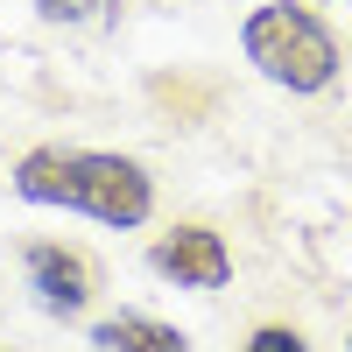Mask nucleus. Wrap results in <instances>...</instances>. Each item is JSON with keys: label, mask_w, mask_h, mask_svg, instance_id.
I'll return each mask as SVG.
<instances>
[{"label": "nucleus", "mask_w": 352, "mask_h": 352, "mask_svg": "<svg viewBox=\"0 0 352 352\" xmlns=\"http://www.w3.org/2000/svg\"><path fill=\"white\" fill-rule=\"evenodd\" d=\"M14 197L21 204H50V212H85L113 232H134L155 219V176L134 155L113 148H64V141H43L14 162Z\"/></svg>", "instance_id": "f257e3e1"}, {"label": "nucleus", "mask_w": 352, "mask_h": 352, "mask_svg": "<svg viewBox=\"0 0 352 352\" xmlns=\"http://www.w3.org/2000/svg\"><path fill=\"white\" fill-rule=\"evenodd\" d=\"M240 50H247V64L268 85H282V92H324V85L338 78V64H345L331 21L317 8H296V0L254 8L247 28H240Z\"/></svg>", "instance_id": "f03ea898"}, {"label": "nucleus", "mask_w": 352, "mask_h": 352, "mask_svg": "<svg viewBox=\"0 0 352 352\" xmlns=\"http://www.w3.org/2000/svg\"><path fill=\"white\" fill-rule=\"evenodd\" d=\"M148 268H155L162 282H176V289H226V282H232V247H226V232H219V226L184 219V226L155 232Z\"/></svg>", "instance_id": "7ed1b4c3"}, {"label": "nucleus", "mask_w": 352, "mask_h": 352, "mask_svg": "<svg viewBox=\"0 0 352 352\" xmlns=\"http://www.w3.org/2000/svg\"><path fill=\"white\" fill-rule=\"evenodd\" d=\"M21 268H28V289H36V303L50 317H85L99 296V261L85 254V247H64V240H36L21 254Z\"/></svg>", "instance_id": "20e7f679"}, {"label": "nucleus", "mask_w": 352, "mask_h": 352, "mask_svg": "<svg viewBox=\"0 0 352 352\" xmlns=\"http://www.w3.org/2000/svg\"><path fill=\"white\" fill-rule=\"evenodd\" d=\"M92 345L99 352H190V338L162 324V317H141V310H120V317H99L92 324Z\"/></svg>", "instance_id": "39448f33"}, {"label": "nucleus", "mask_w": 352, "mask_h": 352, "mask_svg": "<svg viewBox=\"0 0 352 352\" xmlns=\"http://www.w3.org/2000/svg\"><path fill=\"white\" fill-rule=\"evenodd\" d=\"M240 352H310V338H303L296 324H261V331H247Z\"/></svg>", "instance_id": "423d86ee"}, {"label": "nucleus", "mask_w": 352, "mask_h": 352, "mask_svg": "<svg viewBox=\"0 0 352 352\" xmlns=\"http://www.w3.org/2000/svg\"><path fill=\"white\" fill-rule=\"evenodd\" d=\"M36 8H43L50 21H106L120 0H36Z\"/></svg>", "instance_id": "0eeeda50"}, {"label": "nucleus", "mask_w": 352, "mask_h": 352, "mask_svg": "<svg viewBox=\"0 0 352 352\" xmlns=\"http://www.w3.org/2000/svg\"><path fill=\"white\" fill-rule=\"evenodd\" d=\"M345 352H352V338H345Z\"/></svg>", "instance_id": "6e6552de"}]
</instances>
